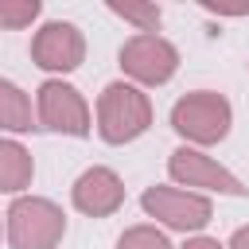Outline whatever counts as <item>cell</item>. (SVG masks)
Segmentation results:
<instances>
[{
	"instance_id": "6da1fadb",
	"label": "cell",
	"mask_w": 249,
	"mask_h": 249,
	"mask_svg": "<svg viewBox=\"0 0 249 249\" xmlns=\"http://www.w3.org/2000/svg\"><path fill=\"white\" fill-rule=\"evenodd\" d=\"M152 121H156V109H152V97L140 86H132L124 78L101 86V93L93 101V132L105 144L124 148V144L140 140L152 128Z\"/></svg>"
},
{
	"instance_id": "7a4b0ae2",
	"label": "cell",
	"mask_w": 249,
	"mask_h": 249,
	"mask_svg": "<svg viewBox=\"0 0 249 249\" xmlns=\"http://www.w3.org/2000/svg\"><path fill=\"white\" fill-rule=\"evenodd\" d=\"M171 132L187 144V148H214L233 132V105L226 93L218 89H191L183 97H175L171 113Z\"/></svg>"
},
{
	"instance_id": "3957f363",
	"label": "cell",
	"mask_w": 249,
	"mask_h": 249,
	"mask_svg": "<svg viewBox=\"0 0 249 249\" xmlns=\"http://www.w3.org/2000/svg\"><path fill=\"white\" fill-rule=\"evenodd\" d=\"M66 237V210L47 195H19L4 210L8 249H58Z\"/></svg>"
},
{
	"instance_id": "277c9868",
	"label": "cell",
	"mask_w": 249,
	"mask_h": 249,
	"mask_svg": "<svg viewBox=\"0 0 249 249\" xmlns=\"http://www.w3.org/2000/svg\"><path fill=\"white\" fill-rule=\"evenodd\" d=\"M140 210L144 218H152V226H160L163 233H183V237H195L210 226L214 218V198L206 195H195V191H183V187H171V183H152L140 191Z\"/></svg>"
},
{
	"instance_id": "5b68a950",
	"label": "cell",
	"mask_w": 249,
	"mask_h": 249,
	"mask_svg": "<svg viewBox=\"0 0 249 249\" xmlns=\"http://www.w3.org/2000/svg\"><path fill=\"white\" fill-rule=\"evenodd\" d=\"M179 47L160 35V31H144V35H128L117 51V66H121V78L140 86L144 93L148 89H160L167 86L175 74H179Z\"/></svg>"
},
{
	"instance_id": "8992f818",
	"label": "cell",
	"mask_w": 249,
	"mask_h": 249,
	"mask_svg": "<svg viewBox=\"0 0 249 249\" xmlns=\"http://www.w3.org/2000/svg\"><path fill=\"white\" fill-rule=\"evenodd\" d=\"M31 101H35V128L58 132V136H74V140L93 132V105L86 101V93L74 82L43 78Z\"/></svg>"
},
{
	"instance_id": "52a82bcc",
	"label": "cell",
	"mask_w": 249,
	"mask_h": 249,
	"mask_svg": "<svg viewBox=\"0 0 249 249\" xmlns=\"http://www.w3.org/2000/svg\"><path fill=\"white\" fill-rule=\"evenodd\" d=\"M167 183L183 187V191H195V195H206V198H214V195H222V198H245L249 195V187L226 163H218L210 152L187 148V144L171 148V156H167Z\"/></svg>"
},
{
	"instance_id": "ba28073f",
	"label": "cell",
	"mask_w": 249,
	"mask_h": 249,
	"mask_svg": "<svg viewBox=\"0 0 249 249\" xmlns=\"http://www.w3.org/2000/svg\"><path fill=\"white\" fill-rule=\"evenodd\" d=\"M27 54L47 78H66L86 62V31L74 19H43L31 31Z\"/></svg>"
},
{
	"instance_id": "9c48e42d",
	"label": "cell",
	"mask_w": 249,
	"mask_h": 249,
	"mask_svg": "<svg viewBox=\"0 0 249 249\" xmlns=\"http://www.w3.org/2000/svg\"><path fill=\"white\" fill-rule=\"evenodd\" d=\"M70 206L86 218H113L124 206V179L105 163H89L70 183Z\"/></svg>"
},
{
	"instance_id": "30bf717a",
	"label": "cell",
	"mask_w": 249,
	"mask_h": 249,
	"mask_svg": "<svg viewBox=\"0 0 249 249\" xmlns=\"http://www.w3.org/2000/svg\"><path fill=\"white\" fill-rule=\"evenodd\" d=\"M35 183V156L23 140L16 136H0V195L19 198L27 195Z\"/></svg>"
},
{
	"instance_id": "8fae6325",
	"label": "cell",
	"mask_w": 249,
	"mask_h": 249,
	"mask_svg": "<svg viewBox=\"0 0 249 249\" xmlns=\"http://www.w3.org/2000/svg\"><path fill=\"white\" fill-rule=\"evenodd\" d=\"M35 128V101L23 86H16L12 78H0V132L4 136H23Z\"/></svg>"
},
{
	"instance_id": "7c38bea8",
	"label": "cell",
	"mask_w": 249,
	"mask_h": 249,
	"mask_svg": "<svg viewBox=\"0 0 249 249\" xmlns=\"http://www.w3.org/2000/svg\"><path fill=\"white\" fill-rule=\"evenodd\" d=\"M105 8H109V16H117L121 23H128L136 35H144V31H160V23H163V8H160L156 0H132V4L105 0Z\"/></svg>"
},
{
	"instance_id": "4fadbf2b",
	"label": "cell",
	"mask_w": 249,
	"mask_h": 249,
	"mask_svg": "<svg viewBox=\"0 0 249 249\" xmlns=\"http://www.w3.org/2000/svg\"><path fill=\"white\" fill-rule=\"evenodd\" d=\"M43 0H0V31H27L39 27Z\"/></svg>"
},
{
	"instance_id": "5bb4252c",
	"label": "cell",
	"mask_w": 249,
	"mask_h": 249,
	"mask_svg": "<svg viewBox=\"0 0 249 249\" xmlns=\"http://www.w3.org/2000/svg\"><path fill=\"white\" fill-rule=\"evenodd\" d=\"M117 249H175V245L160 226L136 222V226H124V233L117 237Z\"/></svg>"
},
{
	"instance_id": "9a60e30c",
	"label": "cell",
	"mask_w": 249,
	"mask_h": 249,
	"mask_svg": "<svg viewBox=\"0 0 249 249\" xmlns=\"http://www.w3.org/2000/svg\"><path fill=\"white\" fill-rule=\"evenodd\" d=\"M179 249H226V241H218V237H210V233H195V237H187Z\"/></svg>"
},
{
	"instance_id": "2e32d148",
	"label": "cell",
	"mask_w": 249,
	"mask_h": 249,
	"mask_svg": "<svg viewBox=\"0 0 249 249\" xmlns=\"http://www.w3.org/2000/svg\"><path fill=\"white\" fill-rule=\"evenodd\" d=\"M226 249H249V222H245V226H237V230L230 233Z\"/></svg>"
},
{
	"instance_id": "e0dca14e",
	"label": "cell",
	"mask_w": 249,
	"mask_h": 249,
	"mask_svg": "<svg viewBox=\"0 0 249 249\" xmlns=\"http://www.w3.org/2000/svg\"><path fill=\"white\" fill-rule=\"evenodd\" d=\"M0 245H4V210H0Z\"/></svg>"
},
{
	"instance_id": "ac0fdd59",
	"label": "cell",
	"mask_w": 249,
	"mask_h": 249,
	"mask_svg": "<svg viewBox=\"0 0 249 249\" xmlns=\"http://www.w3.org/2000/svg\"><path fill=\"white\" fill-rule=\"evenodd\" d=\"M245 66H249V62H245Z\"/></svg>"
}]
</instances>
